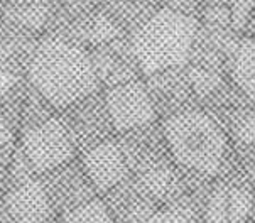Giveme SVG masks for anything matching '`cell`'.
<instances>
[{"instance_id":"18","label":"cell","mask_w":255,"mask_h":223,"mask_svg":"<svg viewBox=\"0 0 255 223\" xmlns=\"http://www.w3.org/2000/svg\"><path fill=\"white\" fill-rule=\"evenodd\" d=\"M140 223H194L193 218L188 213L181 212V210H167V212H157L147 217Z\"/></svg>"},{"instance_id":"17","label":"cell","mask_w":255,"mask_h":223,"mask_svg":"<svg viewBox=\"0 0 255 223\" xmlns=\"http://www.w3.org/2000/svg\"><path fill=\"white\" fill-rule=\"evenodd\" d=\"M86 37L93 42H98V44H103V42H109L110 39L115 37V29L112 25L110 20L107 19H100L98 17L97 20L93 22L92 29L86 32Z\"/></svg>"},{"instance_id":"10","label":"cell","mask_w":255,"mask_h":223,"mask_svg":"<svg viewBox=\"0 0 255 223\" xmlns=\"http://www.w3.org/2000/svg\"><path fill=\"white\" fill-rule=\"evenodd\" d=\"M88 98L90 95L70 105L71 113H68L64 127L70 132L73 144L92 149L97 144L103 142L102 137L109 130L107 118L110 117L107 112V105L100 107Z\"/></svg>"},{"instance_id":"13","label":"cell","mask_w":255,"mask_h":223,"mask_svg":"<svg viewBox=\"0 0 255 223\" xmlns=\"http://www.w3.org/2000/svg\"><path fill=\"white\" fill-rule=\"evenodd\" d=\"M12 19L29 29H37L46 22L51 10V0H10L8 2Z\"/></svg>"},{"instance_id":"21","label":"cell","mask_w":255,"mask_h":223,"mask_svg":"<svg viewBox=\"0 0 255 223\" xmlns=\"http://www.w3.org/2000/svg\"><path fill=\"white\" fill-rule=\"evenodd\" d=\"M12 145L8 144L5 147L0 149V195H5L8 188V169H10V161H12Z\"/></svg>"},{"instance_id":"14","label":"cell","mask_w":255,"mask_h":223,"mask_svg":"<svg viewBox=\"0 0 255 223\" xmlns=\"http://www.w3.org/2000/svg\"><path fill=\"white\" fill-rule=\"evenodd\" d=\"M63 223H115L105 201L92 200L63 215Z\"/></svg>"},{"instance_id":"20","label":"cell","mask_w":255,"mask_h":223,"mask_svg":"<svg viewBox=\"0 0 255 223\" xmlns=\"http://www.w3.org/2000/svg\"><path fill=\"white\" fill-rule=\"evenodd\" d=\"M239 73H240L242 81L245 83V87L255 95V54L242 56Z\"/></svg>"},{"instance_id":"16","label":"cell","mask_w":255,"mask_h":223,"mask_svg":"<svg viewBox=\"0 0 255 223\" xmlns=\"http://www.w3.org/2000/svg\"><path fill=\"white\" fill-rule=\"evenodd\" d=\"M19 85V68L10 54L0 53V100H10Z\"/></svg>"},{"instance_id":"19","label":"cell","mask_w":255,"mask_h":223,"mask_svg":"<svg viewBox=\"0 0 255 223\" xmlns=\"http://www.w3.org/2000/svg\"><path fill=\"white\" fill-rule=\"evenodd\" d=\"M191 81H193V87L198 92L206 93L218 85V76L210 70H193Z\"/></svg>"},{"instance_id":"8","label":"cell","mask_w":255,"mask_h":223,"mask_svg":"<svg viewBox=\"0 0 255 223\" xmlns=\"http://www.w3.org/2000/svg\"><path fill=\"white\" fill-rule=\"evenodd\" d=\"M2 200L15 223H44L54 215L49 196L39 178L8 190Z\"/></svg>"},{"instance_id":"24","label":"cell","mask_w":255,"mask_h":223,"mask_svg":"<svg viewBox=\"0 0 255 223\" xmlns=\"http://www.w3.org/2000/svg\"><path fill=\"white\" fill-rule=\"evenodd\" d=\"M44 223H63V220H54V218H49V220L44 222Z\"/></svg>"},{"instance_id":"9","label":"cell","mask_w":255,"mask_h":223,"mask_svg":"<svg viewBox=\"0 0 255 223\" xmlns=\"http://www.w3.org/2000/svg\"><path fill=\"white\" fill-rule=\"evenodd\" d=\"M154 196L137 181L119 183L107 191L105 205L110 210L115 223H140L154 213Z\"/></svg>"},{"instance_id":"1","label":"cell","mask_w":255,"mask_h":223,"mask_svg":"<svg viewBox=\"0 0 255 223\" xmlns=\"http://www.w3.org/2000/svg\"><path fill=\"white\" fill-rule=\"evenodd\" d=\"M32 88L47 104L66 109L97 87L93 59L75 44L51 39L34 51L29 64Z\"/></svg>"},{"instance_id":"22","label":"cell","mask_w":255,"mask_h":223,"mask_svg":"<svg viewBox=\"0 0 255 223\" xmlns=\"http://www.w3.org/2000/svg\"><path fill=\"white\" fill-rule=\"evenodd\" d=\"M12 144V125L5 115L0 112V149Z\"/></svg>"},{"instance_id":"5","label":"cell","mask_w":255,"mask_h":223,"mask_svg":"<svg viewBox=\"0 0 255 223\" xmlns=\"http://www.w3.org/2000/svg\"><path fill=\"white\" fill-rule=\"evenodd\" d=\"M107 112L110 122L119 130H135L154 118V104L147 90L135 81L115 85L107 93Z\"/></svg>"},{"instance_id":"11","label":"cell","mask_w":255,"mask_h":223,"mask_svg":"<svg viewBox=\"0 0 255 223\" xmlns=\"http://www.w3.org/2000/svg\"><path fill=\"white\" fill-rule=\"evenodd\" d=\"M252 210V196L245 190L223 186L213 191L206 205L210 223H245Z\"/></svg>"},{"instance_id":"6","label":"cell","mask_w":255,"mask_h":223,"mask_svg":"<svg viewBox=\"0 0 255 223\" xmlns=\"http://www.w3.org/2000/svg\"><path fill=\"white\" fill-rule=\"evenodd\" d=\"M41 183L49 196L54 213L61 215L92 201L97 191L85 169L70 162L41 174Z\"/></svg>"},{"instance_id":"7","label":"cell","mask_w":255,"mask_h":223,"mask_svg":"<svg viewBox=\"0 0 255 223\" xmlns=\"http://www.w3.org/2000/svg\"><path fill=\"white\" fill-rule=\"evenodd\" d=\"M83 169L95 190L107 193L127 178L128 162L120 145L103 140L85 152Z\"/></svg>"},{"instance_id":"2","label":"cell","mask_w":255,"mask_h":223,"mask_svg":"<svg viewBox=\"0 0 255 223\" xmlns=\"http://www.w3.org/2000/svg\"><path fill=\"white\" fill-rule=\"evenodd\" d=\"M194 39L191 20L176 12H161L142 25L132 41V53L145 73L183 64Z\"/></svg>"},{"instance_id":"4","label":"cell","mask_w":255,"mask_h":223,"mask_svg":"<svg viewBox=\"0 0 255 223\" xmlns=\"http://www.w3.org/2000/svg\"><path fill=\"white\" fill-rule=\"evenodd\" d=\"M20 147L27 154L39 174L53 171L71 161L75 144L63 122L47 118L29 128L22 135Z\"/></svg>"},{"instance_id":"12","label":"cell","mask_w":255,"mask_h":223,"mask_svg":"<svg viewBox=\"0 0 255 223\" xmlns=\"http://www.w3.org/2000/svg\"><path fill=\"white\" fill-rule=\"evenodd\" d=\"M139 183L155 200H166L178 193V178L169 167L152 164L139 173Z\"/></svg>"},{"instance_id":"23","label":"cell","mask_w":255,"mask_h":223,"mask_svg":"<svg viewBox=\"0 0 255 223\" xmlns=\"http://www.w3.org/2000/svg\"><path fill=\"white\" fill-rule=\"evenodd\" d=\"M0 223H15L14 218H12L10 213H8L3 200H0Z\"/></svg>"},{"instance_id":"3","label":"cell","mask_w":255,"mask_h":223,"mask_svg":"<svg viewBox=\"0 0 255 223\" xmlns=\"http://www.w3.org/2000/svg\"><path fill=\"white\" fill-rule=\"evenodd\" d=\"M171 152L181 164L203 174L220 169L225 156V137L220 127L201 112H181L166 123Z\"/></svg>"},{"instance_id":"15","label":"cell","mask_w":255,"mask_h":223,"mask_svg":"<svg viewBox=\"0 0 255 223\" xmlns=\"http://www.w3.org/2000/svg\"><path fill=\"white\" fill-rule=\"evenodd\" d=\"M37 169L34 167L31 159L27 157V154L24 152V149H17L12 154V161H10V169H8V190L19 186V184H24L31 179H37ZM5 191V193H7Z\"/></svg>"}]
</instances>
